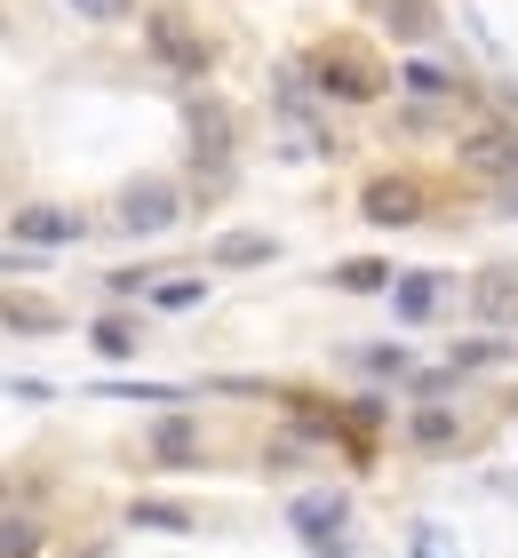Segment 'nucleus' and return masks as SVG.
Instances as JSON below:
<instances>
[{
  "mask_svg": "<svg viewBox=\"0 0 518 558\" xmlns=\"http://www.w3.org/2000/svg\"><path fill=\"white\" fill-rule=\"evenodd\" d=\"M303 72H311L320 96H335V105H375V96L391 88V72H383L375 48H359V40H320Z\"/></svg>",
  "mask_w": 518,
  "mask_h": 558,
  "instance_id": "obj_1",
  "label": "nucleus"
},
{
  "mask_svg": "<svg viewBox=\"0 0 518 558\" xmlns=\"http://www.w3.org/2000/svg\"><path fill=\"white\" fill-rule=\"evenodd\" d=\"M144 40H152V57H160V72H176V81H207V72H216V40H207L184 9H152Z\"/></svg>",
  "mask_w": 518,
  "mask_h": 558,
  "instance_id": "obj_2",
  "label": "nucleus"
},
{
  "mask_svg": "<svg viewBox=\"0 0 518 558\" xmlns=\"http://www.w3.org/2000/svg\"><path fill=\"white\" fill-rule=\"evenodd\" d=\"M455 160H462V175H479V184H503V192H518V129H503V120L471 129V136L455 144Z\"/></svg>",
  "mask_w": 518,
  "mask_h": 558,
  "instance_id": "obj_3",
  "label": "nucleus"
},
{
  "mask_svg": "<svg viewBox=\"0 0 518 558\" xmlns=\"http://www.w3.org/2000/svg\"><path fill=\"white\" fill-rule=\"evenodd\" d=\"M176 216H184V199H176V184H168V175H136V184L120 192V232H136V240L168 232Z\"/></svg>",
  "mask_w": 518,
  "mask_h": 558,
  "instance_id": "obj_4",
  "label": "nucleus"
},
{
  "mask_svg": "<svg viewBox=\"0 0 518 558\" xmlns=\"http://www.w3.org/2000/svg\"><path fill=\"white\" fill-rule=\"evenodd\" d=\"M471 319L479 327H518V264H479V279H471Z\"/></svg>",
  "mask_w": 518,
  "mask_h": 558,
  "instance_id": "obj_5",
  "label": "nucleus"
},
{
  "mask_svg": "<svg viewBox=\"0 0 518 558\" xmlns=\"http://www.w3.org/2000/svg\"><path fill=\"white\" fill-rule=\"evenodd\" d=\"M344 519H351L344 495H296L288 502V526H296L303 543H320V558H344V550H335V526H344Z\"/></svg>",
  "mask_w": 518,
  "mask_h": 558,
  "instance_id": "obj_6",
  "label": "nucleus"
},
{
  "mask_svg": "<svg viewBox=\"0 0 518 558\" xmlns=\"http://www.w3.org/2000/svg\"><path fill=\"white\" fill-rule=\"evenodd\" d=\"M9 232H16L24 247H72V240H81V216L57 208V199H33V208H16Z\"/></svg>",
  "mask_w": 518,
  "mask_h": 558,
  "instance_id": "obj_7",
  "label": "nucleus"
},
{
  "mask_svg": "<svg viewBox=\"0 0 518 558\" xmlns=\"http://www.w3.org/2000/svg\"><path fill=\"white\" fill-rule=\"evenodd\" d=\"M359 208H368V223H383V232H399V223H414V216H423V192H414L407 175H375Z\"/></svg>",
  "mask_w": 518,
  "mask_h": 558,
  "instance_id": "obj_8",
  "label": "nucleus"
},
{
  "mask_svg": "<svg viewBox=\"0 0 518 558\" xmlns=\"http://www.w3.org/2000/svg\"><path fill=\"white\" fill-rule=\"evenodd\" d=\"M144 463H160V471H192V463H200V430H192V415H168L160 430H152Z\"/></svg>",
  "mask_w": 518,
  "mask_h": 558,
  "instance_id": "obj_9",
  "label": "nucleus"
},
{
  "mask_svg": "<svg viewBox=\"0 0 518 558\" xmlns=\"http://www.w3.org/2000/svg\"><path fill=\"white\" fill-rule=\"evenodd\" d=\"M192 151H200L207 175L231 160V112H224V105H192Z\"/></svg>",
  "mask_w": 518,
  "mask_h": 558,
  "instance_id": "obj_10",
  "label": "nucleus"
},
{
  "mask_svg": "<svg viewBox=\"0 0 518 558\" xmlns=\"http://www.w3.org/2000/svg\"><path fill=\"white\" fill-rule=\"evenodd\" d=\"M407 439H414V454H447V447L462 439V423L438 408V399H423V408L407 415Z\"/></svg>",
  "mask_w": 518,
  "mask_h": 558,
  "instance_id": "obj_11",
  "label": "nucleus"
},
{
  "mask_svg": "<svg viewBox=\"0 0 518 558\" xmlns=\"http://www.w3.org/2000/svg\"><path fill=\"white\" fill-rule=\"evenodd\" d=\"M368 9L391 24L399 40H431V33H438V9H431V0H368Z\"/></svg>",
  "mask_w": 518,
  "mask_h": 558,
  "instance_id": "obj_12",
  "label": "nucleus"
},
{
  "mask_svg": "<svg viewBox=\"0 0 518 558\" xmlns=\"http://www.w3.org/2000/svg\"><path fill=\"white\" fill-rule=\"evenodd\" d=\"M272 256H279L272 232H224V240H216V264H224V271H255V264H272Z\"/></svg>",
  "mask_w": 518,
  "mask_h": 558,
  "instance_id": "obj_13",
  "label": "nucleus"
},
{
  "mask_svg": "<svg viewBox=\"0 0 518 558\" xmlns=\"http://www.w3.org/2000/svg\"><path fill=\"white\" fill-rule=\"evenodd\" d=\"M399 81H407V96H423V105L455 96V72H447V64H431V57H407V64H399Z\"/></svg>",
  "mask_w": 518,
  "mask_h": 558,
  "instance_id": "obj_14",
  "label": "nucleus"
},
{
  "mask_svg": "<svg viewBox=\"0 0 518 558\" xmlns=\"http://www.w3.org/2000/svg\"><path fill=\"white\" fill-rule=\"evenodd\" d=\"M344 360H351L359 375H414V351H399V343H351Z\"/></svg>",
  "mask_w": 518,
  "mask_h": 558,
  "instance_id": "obj_15",
  "label": "nucleus"
},
{
  "mask_svg": "<svg viewBox=\"0 0 518 558\" xmlns=\"http://www.w3.org/2000/svg\"><path fill=\"white\" fill-rule=\"evenodd\" d=\"M391 303H399V319H431V303H438V279H431V271H414V279H391Z\"/></svg>",
  "mask_w": 518,
  "mask_h": 558,
  "instance_id": "obj_16",
  "label": "nucleus"
},
{
  "mask_svg": "<svg viewBox=\"0 0 518 558\" xmlns=\"http://www.w3.org/2000/svg\"><path fill=\"white\" fill-rule=\"evenodd\" d=\"M0 558H40V519L0 511Z\"/></svg>",
  "mask_w": 518,
  "mask_h": 558,
  "instance_id": "obj_17",
  "label": "nucleus"
},
{
  "mask_svg": "<svg viewBox=\"0 0 518 558\" xmlns=\"http://www.w3.org/2000/svg\"><path fill=\"white\" fill-rule=\"evenodd\" d=\"M0 319H9L16 336H48V327H57V312H48V303H33V295H9V303H0Z\"/></svg>",
  "mask_w": 518,
  "mask_h": 558,
  "instance_id": "obj_18",
  "label": "nucleus"
},
{
  "mask_svg": "<svg viewBox=\"0 0 518 558\" xmlns=\"http://www.w3.org/2000/svg\"><path fill=\"white\" fill-rule=\"evenodd\" d=\"M335 288H359V295L391 288V264H383V256H351V264H335Z\"/></svg>",
  "mask_w": 518,
  "mask_h": 558,
  "instance_id": "obj_19",
  "label": "nucleus"
},
{
  "mask_svg": "<svg viewBox=\"0 0 518 558\" xmlns=\"http://www.w3.org/2000/svg\"><path fill=\"white\" fill-rule=\"evenodd\" d=\"M88 343L104 351V360H128V351H136V319H96Z\"/></svg>",
  "mask_w": 518,
  "mask_h": 558,
  "instance_id": "obj_20",
  "label": "nucleus"
},
{
  "mask_svg": "<svg viewBox=\"0 0 518 558\" xmlns=\"http://www.w3.org/2000/svg\"><path fill=\"white\" fill-rule=\"evenodd\" d=\"M128 519H136V526H160V535H184V526H192V511H184V502H136Z\"/></svg>",
  "mask_w": 518,
  "mask_h": 558,
  "instance_id": "obj_21",
  "label": "nucleus"
},
{
  "mask_svg": "<svg viewBox=\"0 0 518 558\" xmlns=\"http://www.w3.org/2000/svg\"><path fill=\"white\" fill-rule=\"evenodd\" d=\"M407 550H414V558H455V535H447V526H414Z\"/></svg>",
  "mask_w": 518,
  "mask_h": 558,
  "instance_id": "obj_22",
  "label": "nucleus"
},
{
  "mask_svg": "<svg viewBox=\"0 0 518 558\" xmlns=\"http://www.w3.org/2000/svg\"><path fill=\"white\" fill-rule=\"evenodd\" d=\"M152 303H160V312H192V303H200V279H168V288H152Z\"/></svg>",
  "mask_w": 518,
  "mask_h": 558,
  "instance_id": "obj_23",
  "label": "nucleus"
},
{
  "mask_svg": "<svg viewBox=\"0 0 518 558\" xmlns=\"http://www.w3.org/2000/svg\"><path fill=\"white\" fill-rule=\"evenodd\" d=\"M64 9H81L88 24H120L128 9H136V0H64Z\"/></svg>",
  "mask_w": 518,
  "mask_h": 558,
  "instance_id": "obj_24",
  "label": "nucleus"
}]
</instances>
